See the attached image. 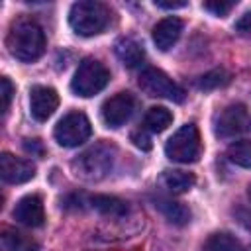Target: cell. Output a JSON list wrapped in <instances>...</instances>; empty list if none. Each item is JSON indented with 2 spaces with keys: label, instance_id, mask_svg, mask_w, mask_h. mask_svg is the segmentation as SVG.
Masks as SVG:
<instances>
[{
  "label": "cell",
  "instance_id": "1",
  "mask_svg": "<svg viewBox=\"0 0 251 251\" xmlns=\"http://www.w3.org/2000/svg\"><path fill=\"white\" fill-rule=\"evenodd\" d=\"M45 33L35 20L20 18L12 22L6 35V47L14 59L22 63H33L45 53Z\"/></svg>",
  "mask_w": 251,
  "mask_h": 251
},
{
  "label": "cell",
  "instance_id": "2",
  "mask_svg": "<svg viewBox=\"0 0 251 251\" xmlns=\"http://www.w3.org/2000/svg\"><path fill=\"white\" fill-rule=\"evenodd\" d=\"M118 149L110 141H96L71 161V171L76 178L86 182H98L106 178L114 167Z\"/></svg>",
  "mask_w": 251,
  "mask_h": 251
},
{
  "label": "cell",
  "instance_id": "3",
  "mask_svg": "<svg viewBox=\"0 0 251 251\" xmlns=\"http://www.w3.org/2000/svg\"><path fill=\"white\" fill-rule=\"evenodd\" d=\"M112 12L106 4L94 0H80L75 2L69 10V24L75 33L82 37H92L102 33L110 25Z\"/></svg>",
  "mask_w": 251,
  "mask_h": 251
},
{
  "label": "cell",
  "instance_id": "4",
  "mask_svg": "<svg viewBox=\"0 0 251 251\" xmlns=\"http://www.w3.org/2000/svg\"><path fill=\"white\" fill-rule=\"evenodd\" d=\"M200 153H202V139L194 124H184L182 127H178L165 145V155L171 161L182 165L198 161Z\"/></svg>",
  "mask_w": 251,
  "mask_h": 251
},
{
  "label": "cell",
  "instance_id": "5",
  "mask_svg": "<svg viewBox=\"0 0 251 251\" xmlns=\"http://www.w3.org/2000/svg\"><path fill=\"white\" fill-rule=\"evenodd\" d=\"M108 82H110V71L106 69V65L100 63L98 59H84L73 75L71 90L76 96L90 98L100 90H104Z\"/></svg>",
  "mask_w": 251,
  "mask_h": 251
},
{
  "label": "cell",
  "instance_id": "6",
  "mask_svg": "<svg viewBox=\"0 0 251 251\" xmlns=\"http://www.w3.org/2000/svg\"><path fill=\"white\" fill-rule=\"evenodd\" d=\"M139 88L153 98H165L171 102H182L186 92L180 84H176L167 73H163L161 69L155 67H147L141 71L139 80H137Z\"/></svg>",
  "mask_w": 251,
  "mask_h": 251
},
{
  "label": "cell",
  "instance_id": "7",
  "mask_svg": "<svg viewBox=\"0 0 251 251\" xmlns=\"http://www.w3.org/2000/svg\"><path fill=\"white\" fill-rule=\"evenodd\" d=\"M90 135H92V126L82 112L65 114L53 129V137L61 147H78Z\"/></svg>",
  "mask_w": 251,
  "mask_h": 251
},
{
  "label": "cell",
  "instance_id": "8",
  "mask_svg": "<svg viewBox=\"0 0 251 251\" xmlns=\"http://www.w3.org/2000/svg\"><path fill=\"white\" fill-rule=\"evenodd\" d=\"M135 106L137 100L131 92H118L102 104V120L108 127H120L133 116Z\"/></svg>",
  "mask_w": 251,
  "mask_h": 251
},
{
  "label": "cell",
  "instance_id": "9",
  "mask_svg": "<svg viewBox=\"0 0 251 251\" xmlns=\"http://www.w3.org/2000/svg\"><path fill=\"white\" fill-rule=\"evenodd\" d=\"M249 114L243 104H229L226 106L214 122V131L218 137H235L247 127Z\"/></svg>",
  "mask_w": 251,
  "mask_h": 251
},
{
  "label": "cell",
  "instance_id": "10",
  "mask_svg": "<svg viewBox=\"0 0 251 251\" xmlns=\"http://www.w3.org/2000/svg\"><path fill=\"white\" fill-rule=\"evenodd\" d=\"M0 176L8 184H24L35 176V165L29 159H22L12 153H2L0 155Z\"/></svg>",
  "mask_w": 251,
  "mask_h": 251
},
{
  "label": "cell",
  "instance_id": "11",
  "mask_svg": "<svg viewBox=\"0 0 251 251\" xmlns=\"http://www.w3.org/2000/svg\"><path fill=\"white\" fill-rule=\"evenodd\" d=\"M59 106V94L51 86H31L29 90V114L37 122L49 120Z\"/></svg>",
  "mask_w": 251,
  "mask_h": 251
},
{
  "label": "cell",
  "instance_id": "12",
  "mask_svg": "<svg viewBox=\"0 0 251 251\" xmlns=\"http://www.w3.org/2000/svg\"><path fill=\"white\" fill-rule=\"evenodd\" d=\"M14 220L27 226V227H39L45 220V210H43V200L37 194H27L18 200L12 212Z\"/></svg>",
  "mask_w": 251,
  "mask_h": 251
},
{
  "label": "cell",
  "instance_id": "13",
  "mask_svg": "<svg viewBox=\"0 0 251 251\" xmlns=\"http://www.w3.org/2000/svg\"><path fill=\"white\" fill-rule=\"evenodd\" d=\"M180 33H182V20L176 18V16H169V18L159 20L153 25L151 39H153V43L157 45L159 51H169L178 41Z\"/></svg>",
  "mask_w": 251,
  "mask_h": 251
},
{
  "label": "cell",
  "instance_id": "14",
  "mask_svg": "<svg viewBox=\"0 0 251 251\" xmlns=\"http://www.w3.org/2000/svg\"><path fill=\"white\" fill-rule=\"evenodd\" d=\"M114 53L116 57L120 59V63L127 69H133V67H139L145 59V51L143 47L133 39V37H120L116 43H114Z\"/></svg>",
  "mask_w": 251,
  "mask_h": 251
},
{
  "label": "cell",
  "instance_id": "15",
  "mask_svg": "<svg viewBox=\"0 0 251 251\" xmlns=\"http://www.w3.org/2000/svg\"><path fill=\"white\" fill-rule=\"evenodd\" d=\"M86 204L96 210L98 214H104V216H124L127 212V204L116 196H106V194H94V196H88L86 198Z\"/></svg>",
  "mask_w": 251,
  "mask_h": 251
},
{
  "label": "cell",
  "instance_id": "16",
  "mask_svg": "<svg viewBox=\"0 0 251 251\" xmlns=\"http://www.w3.org/2000/svg\"><path fill=\"white\" fill-rule=\"evenodd\" d=\"M194 182H196L194 175L184 171H165L161 175V184L171 194H184L194 186Z\"/></svg>",
  "mask_w": 251,
  "mask_h": 251
},
{
  "label": "cell",
  "instance_id": "17",
  "mask_svg": "<svg viewBox=\"0 0 251 251\" xmlns=\"http://www.w3.org/2000/svg\"><path fill=\"white\" fill-rule=\"evenodd\" d=\"M155 208L161 210V214L175 226H184L190 222L192 214H190V208H186L182 202H175V200H169V198H159L155 202Z\"/></svg>",
  "mask_w": 251,
  "mask_h": 251
},
{
  "label": "cell",
  "instance_id": "18",
  "mask_svg": "<svg viewBox=\"0 0 251 251\" xmlns=\"http://www.w3.org/2000/svg\"><path fill=\"white\" fill-rule=\"evenodd\" d=\"M173 122V114L165 108V106H153L145 112V118H143V127L147 131H153V133H161L165 131Z\"/></svg>",
  "mask_w": 251,
  "mask_h": 251
},
{
  "label": "cell",
  "instance_id": "19",
  "mask_svg": "<svg viewBox=\"0 0 251 251\" xmlns=\"http://www.w3.org/2000/svg\"><path fill=\"white\" fill-rule=\"evenodd\" d=\"M2 243H4L6 251H39L37 243L31 237H27V235L12 229V227H4Z\"/></svg>",
  "mask_w": 251,
  "mask_h": 251
},
{
  "label": "cell",
  "instance_id": "20",
  "mask_svg": "<svg viewBox=\"0 0 251 251\" xmlns=\"http://www.w3.org/2000/svg\"><path fill=\"white\" fill-rule=\"evenodd\" d=\"M227 159L243 169H251V139L233 141L227 147Z\"/></svg>",
  "mask_w": 251,
  "mask_h": 251
},
{
  "label": "cell",
  "instance_id": "21",
  "mask_svg": "<svg viewBox=\"0 0 251 251\" xmlns=\"http://www.w3.org/2000/svg\"><path fill=\"white\" fill-rule=\"evenodd\" d=\"M202 251H239V243L229 233H212L204 241Z\"/></svg>",
  "mask_w": 251,
  "mask_h": 251
},
{
  "label": "cell",
  "instance_id": "22",
  "mask_svg": "<svg viewBox=\"0 0 251 251\" xmlns=\"http://www.w3.org/2000/svg\"><path fill=\"white\" fill-rule=\"evenodd\" d=\"M227 82H229V75H227L224 69H214V71L206 73V75L200 78L198 86L204 88V90H210V88L224 86V84H227Z\"/></svg>",
  "mask_w": 251,
  "mask_h": 251
},
{
  "label": "cell",
  "instance_id": "23",
  "mask_svg": "<svg viewBox=\"0 0 251 251\" xmlns=\"http://www.w3.org/2000/svg\"><path fill=\"white\" fill-rule=\"evenodd\" d=\"M204 10L212 12L214 16H226L235 8V2H224V0H212V2H204L202 4Z\"/></svg>",
  "mask_w": 251,
  "mask_h": 251
},
{
  "label": "cell",
  "instance_id": "24",
  "mask_svg": "<svg viewBox=\"0 0 251 251\" xmlns=\"http://www.w3.org/2000/svg\"><path fill=\"white\" fill-rule=\"evenodd\" d=\"M129 137H131V141H133L135 147H139V149H143V151H149V149H151V137L147 135V129H145V127H139V129L131 131Z\"/></svg>",
  "mask_w": 251,
  "mask_h": 251
},
{
  "label": "cell",
  "instance_id": "25",
  "mask_svg": "<svg viewBox=\"0 0 251 251\" xmlns=\"http://www.w3.org/2000/svg\"><path fill=\"white\" fill-rule=\"evenodd\" d=\"M0 84H2V112L6 114V112H8V108H10L12 94H14V84L10 82V78H8V76H2Z\"/></svg>",
  "mask_w": 251,
  "mask_h": 251
},
{
  "label": "cell",
  "instance_id": "26",
  "mask_svg": "<svg viewBox=\"0 0 251 251\" xmlns=\"http://www.w3.org/2000/svg\"><path fill=\"white\" fill-rule=\"evenodd\" d=\"M235 29H237V31H243V33L251 31V12H245V14L235 22Z\"/></svg>",
  "mask_w": 251,
  "mask_h": 251
},
{
  "label": "cell",
  "instance_id": "27",
  "mask_svg": "<svg viewBox=\"0 0 251 251\" xmlns=\"http://www.w3.org/2000/svg\"><path fill=\"white\" fill-rule=\"evenodd\" d=\"M155 6L157 8H165V10H176V8H184L186 2H163V0H157Z\"/></svg>",
  "mask_w": 251,
  "mask_h": 251
},
{
  "label": "cell",
  "instance_id": "28",
  "mask_svg": "<svg viewBox=\"0 0 251 251\" xmlns=\"http://www.w3.org/2000/svg\"><path fill=\"white\" fill-rule=\"evenodd\" d=\"M24 147H25L27 151H37V153H41V147H39V141H37V139H25Z\"/></svg>",
  "mask_w": 251,
  "mask_h": 251
},
{
  "label": "cell",
  "instance_id": "29",
  "mask_svg": "<svg viewBox=\"0 0 251 251\" xmlns=\"http://www.w3.org/2000/svg\"><path fill=\"white\" fill-rule=\"evenodd\" d=\"M249 196H251V186H249Z\"/></svg>",
  "mask_w": 251,
  "mask_h": 251
},
{
  "label": "cell",
  "instance_id": "30",
  "mask_svg": "<svg viewBox=\"0 0 251 251\" xmlns=\"http://www.w3.org/2000/svg\"><path fill=\"white\" fill-rule=\"evenodd\" d=\"M249 251H251V245H249Z\"/></svg>",
  "mask_w": 251,
  "mask_h": 251
}]
</instances>
